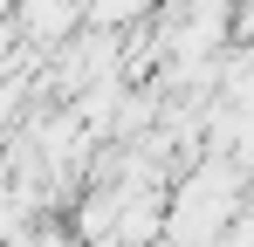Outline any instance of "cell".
<instances>
[{
    "mask_svg": "<svg viewBox=\"0 0 254 247\" xmlns=\"http://www.w3.org/2000/svg\"><path fill=\"white\" fill-rule=\"evenodd\" d=\"M96 14H103V21H124V14H137V0H103Z\"/></svg>",
    "mask_w": 254,
    "mask_h": 247,
    "instance_id": "1",
    "label": "cell"
}]
</instances>
